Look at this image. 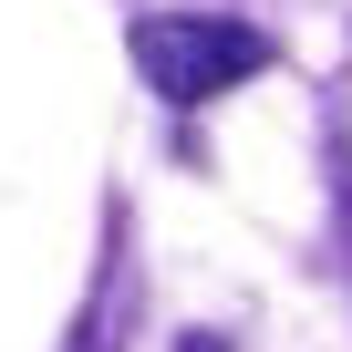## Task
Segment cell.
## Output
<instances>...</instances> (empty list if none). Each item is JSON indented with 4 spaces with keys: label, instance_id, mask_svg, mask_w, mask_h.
I'll return each instance as SVG.
<instances>
[{
    "label": "cell",
    "instance_id": "6da1fadb",
    "mask_svg": "<svg viewBox=\"0 0 352 352\" xmlns=\"http://www.w3.org/2000/svg\"><path fill=\"white\" fill-rule=\"evenodd\" d=\"M124 52H135V73H145V94L155 104H218V94H239L249 73H270V32H249V21H218V11H145L135 32H124Z\"/></svg>",
    "mask_w": 352,
    "mask_h": 352
},
{
    "label": "cell",
    "instance_id": "7a4b0ae2",
    "mask_svg": "<svg viewBox=\"0 0 352 352\" xmlns=\"http://www.w3.org/2000/svg\"><path fill=\"white\" fill-rule=\"evenodd\" d=\"M176 352H228V342H218V331H187V342H176Z\"/></svg>",
    "mask_w": 352,
    "mask_h": 352
},
{
    "label": "cell",
    "instance_id": "3957f363",
    "mask_svg": "<svg viewBox=\"0 0 352 352\" xmlns=\"http://www.w3.org/2000/svg\"><path fill=\"white\" fill-rule=\"evenodd\" d=\"M342 218H352V166H342Z\"/></svg>",
    "mask_w": 352,
    "mask_h": 352
}]
</instances>
